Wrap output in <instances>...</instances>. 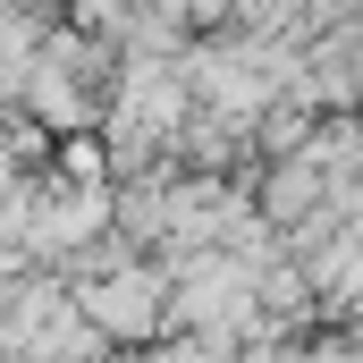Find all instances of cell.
Here are the masks:
<instances>
[{"mask_svg":"<svg viewBox=\"0 0 363 363\" xmlns=\"http://www.w3.org/2000/svg\"><path fill=\"white\" fill-rule=\"evenodd\" d=\"M85 313L101 330H152V313H161V287L152 279H110V287H93Z\"/></svg>","mask_w":363,"mask_h":363,"instance_id":"cell-1","label":"cell"}]
</instances>
